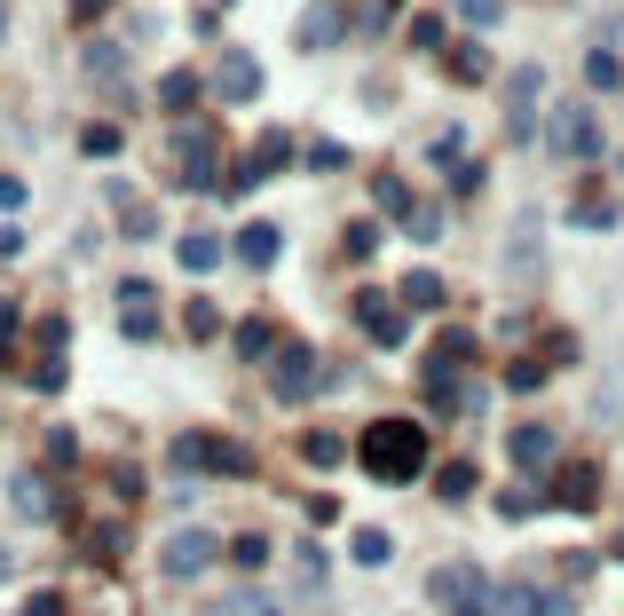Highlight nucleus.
Returning a JSON list of instances; mask_svg holds the SVG:
<instances>
[{
  "label": "nucleus",
  "mask_w": 624,
  "mask_h": 616,
  "mask_svg": "<svg viewBox=\"0 0 624 616\" xmlns=\"http://www.w3.org/2000/svg\"><path fill=\"white\" fill-rule=\"evenodd\" d=\"M175 466H182V474H229V483L253 474V459H245L229 435H182V442H175Z\"/></svg>",
  "instance_id": "3"
},
{
  "label": "nucleus",
  "mask_w": 624,
  "mask_h": 616,
  "mask_svg": "<svg viewBox=\"0 0 624 616\" xmlns=\"http://www.w3.org/2000/svg\"><path fill=\"white\" fill-rule=\"evenodd\" d=\"M427 601H435L443 616H490V585H482L467 561H451V569L427 577Z\"/></svg>",
  "instance_id": "4"
},
{
  "label": "nucleus",
  "mask_w": 624,
  "mask_h": 616,
  "mask_svg": "<svg viewBox=\"0 0 624 616\" xmlns=\"http://www.w3.org/2000/svg\"><path fill=\"white\" fill-rule=\"evenodd\" d=\"M467 490H475V466L451 459V466H443V498H467Z\"/></svg>",
  "instance_id": "36"
},
{
  "label": "nucleus",
  "mask_w": 624,
  "mask_h": 616,
  "mask_svg": "<svg viewBox=\"0 0 624 616\" xmlns=\"http://www.w3.org/2000/svg\"><path fill=\"white\" fill-rule=\"evenodd\" d=\"M451 80H458V87L490 80V56H482V48H458V56H451Z\"/></svg>",
  "instance_id": "28"
},
{
  "label": "nucleus",
  "mask_w": 624,
  "mask_h": 616,
  "mask_svg": "<svg viewBox=\"0 0 624 616\" xmlns=\"http://www.w3.org/2000/svg\"><path fill=\"white\" fill-rule=\"evenodd\" d=\"M214 95H221V103H253V95H261V63H253L245 48H229V56L214 63Z\"/></svg>",
  "instance_id": "11"
},
{
  "label": "nucleus",
  "mask_w": 624,
  "mask_h": 616,
  "mask_svg": "<svg viewBox=\"0 0 624 616\" xmlns=\"http://www.w3.org/2000/svg\"><path fill=\"white\" fill-rule=\"evenodd\" d=\"M458 16H467V24H499L506 0H458Z\"/></svg>",
  "instance_id": "37"
},
{
  "label": "nucleus",
  "mask_w": 624,
  "mask_h": 616,
  "mask_svg": "<svg viewBox=\"0 0 624 616\" xmlns=\"http://www.w3.org/2000/svg\"><path fill=\"white\" fill-rule=\"evenodd\" d=\"M9 348H16V308L0 300V364H9Z\"/></svg>",
  "instance_id": "40"
},
{
  "label": "nucleus",
  "mask_w": 624,
  "mask_h": 616,
  "mask_svg": "<svg viewBox=\"0 0 624 616\" xmlns=\"http://www.w3.org/2000/svg\"><path fill=\"white\" fill-rule=\"evenodd\" d=\"M364 474H372V483H419V474H427V427L419 419H372Z\"/></svg>",
  "instance_id": "1"
},
{
  "label": "nucleus",
  "mask_w": 624,
  "mask_h": 616,
  "mask_svg": "<svg viewBox=\"0 0 624 616\" xmlns=\"http://www.w3.org/2000/svg\"><path fill=\"white\" fill-rule=\"evenodd\" d=\"M569 222L577 229H616V205L609 198H585V205H569Z\"/></svg>",
  "instance_id": "29"
},
{
  "label": "nucleus",
  "mask_w": 624,
  "mask_h": 616,
  "mask_svg": "<svg viewBox=\"0 0 624 616\" xmlns=\"http://www.w3.org/2000/svg\"><path fill=\"white\" fill-rule=\"evenodd\" d=\"M63 388V348H40V364H32V395H56Z\"/></svg>",
  "instance_id": "26"
},
{
  "label": "nucleus",
  "mask_w": 624,
  "mask_h": 616,
  "mask_svg": "<svg viewBox=\"0 0 624 616\" xmlns=\"http://www.w3.org/2000/svg\"><path fill=\"white\" fill-rule=\"evenodd\" d=\"M269 348H277V332L261 324V317H253V324H238V356H245V364H253V356H269Z\"/></svg>",
  "instance_id": "30"
},
{
  "label": "nucleus",
  "mask_w": 624,
  "mask_h": 616,
  "mask_svg": "<svg viewBox=\"0 0 624 616\" xmlns=\"http://www.w3.org/2000/svg\"><path fill=\"white\" fill-rule=\"evenodd\" d=\"M309 388H316V348H309V340L269 348V395H277V403H301Z\"/></svg>",
  "instance_id": "6"
},
{
  "label": "nucleus",
  "mask_w": 624,
  "mask_h": 616,
  "mask_svg": "<svg viewBox=\"0 0 624 616\" xmlns=\"http://www.w3.org/2000/svg\"><path fill=\"white\" fill-rule=\"evenodd\" d=\"M585 80H593V87H624V56H616V48L601 40L593 56H585Z\"/></svg>",
  "instance_id": "23"
},
{
  "label": "nucleus",
  "mask_w": 624,
  "mask_h": 616,
  "mask_svg": "<svg viewBox=\"0 0 624 616\" xmlns=\"http://www.w3.org/2000/svg\"><path fill=\"white\" fill-rule=\"evenodd\" d=\"M182 324H190V340H214V332H221V308H206V300H190V317H182Z\"/></svg>",
  "instance_id": "35"
},
{
  "label": "nucleus",
  "mask_w": 624,
  "mask_h": 616,
  "mask_svg": "<svg viewBox=\"0 0 624 616\" xmlns=\"http://www.w3.org/2000/svg\"><path fill=\"white\" fill-rule=\"evenodd\" d=\"M538 380H545V356H521V364L506 371V388H514V395H538Z\"/></svg>",
  "instance_id": "33"
},
{
  "label": "nucleus",
  "mask_w": 624,
  "mask_h": 616,
  "mask_svg": "<svg viewBox=\"0 0 624 616\" xmlns=\"http://www.w3.org/2000/svg\"><path fill=\"white\" fill-rule=\"evenodd\" d=\"M16 205H24V182H16V175H0V214H16Z\"/></svg>",
  "instance_id": "41"
},
{
  "label": "nucleus",
  "mask_w": 624,
  "mask_h": 616,
  "mask_svg": "<svg viewBox=\"0 0 624 616\" xmlns=\"http://www.w3.org/2000/svg\"><path fill=\"white\" fill-rule=\"evenodd\" d=\"M380 214H396V222L411 214V198H404V182H380Z\"/></svg>",
  "instance_id": "38"
},
{
  "label": "nucleus",
  "mask_w": 624,
  "mask_h": 616,
  "mask_svg": "<svg viewBox=\"0 0 624 616\" xmlns=\"http://www.w3.org/2000/svg\"><path fill=\"white\" fill-rule=\"evenodd\" d=\"M404 229L419 237V246H435V237H443V205H411V214H404Z\"/></svg>",
  "instance_id": "27"
},
{
  "label": "nucleus",
  "mask_w": 624,
  "mask_h": 616,
  "mask_svg": "<svg viewBox=\"0 0 624 616\" xmlns=\"http://www.w3.org/2000/svg\"><path fill=\"white\" fill-rule=\"evenodd\" d=\"M404 308H443V277L435 269H411L404 277Z\"/></svg>",
  "instance_id": "24"
},
{
  "label": "nucleus",
  "mask_w": 624,
  "mask_h": 616,
  "mask_svg": "<svg viewBox=\"0 0 624 616\" xmlns=\"http://www.w3.org/2000/svg\"><path fill=\"white\" fill-rule=\"evenodd\" d=\"M182 269H190V277L221 269V237H214V229H190V237H182Z\"/></svg>",
  "instance_id": "17"
},
{
  "label": "nucleus",
  "mask_w": 624,
  "mask_h": 616,
  "mask_svg": "<svg viewBox=\"0 0 624 616\" xmlns=\"http://www.w3.org/2000/svg\"><path fill=\"white\" fill-rule=\"evenodd\" d=\"M553 498H562V506H577V513H585V506H593V498H601V474H593V466H585V459H577V466H562V474H553Z\"/></svg>",
  "instance_id": "16"
},
{
  "label": "nucleus",
  "mask_w": 624,
  "mask_h": 616,
  "mask_svg": "<svg viewBox=\"0 0 624 616\" xmlns=\"http://www.w3.org/2000/svg\"><path fill=\"white\" fill-rule=\"evenodd\" d=\"M87 72L95 80H119V48L111 40H87Z\"/></svg>",
  "instance_id": "34"
},
{
  "label": "nucleus",
  "mask_w": 624,
  "mask_h": 616,
  "mask_svg": "<svg viewBox=\"0 0 624 616\" xmlns=\"http://www.w3.org/2000/svg\"><path fill=\"white\" fill-rule=\"evenodd\" d=\"M506 459H514L521 474H545V466H553V435H545V427H514V435H506Z\"/></svg>",
  "instance_id": "15"
},
{
  "label": "nucleus",
  "mask_w": 624,
  "mask_h": 616,
  "mask_svg": "<svg viewBox=\"0 0 624 616\" xmlns=\"http://www.w3.org/2000/svg\"><path fill=\"white\" fill-rule=\"evenodd\" d=\"M545 143L562 151V158H601V127H593V111L585 103H553V119H545Z\"/></svg>",
  "instance_id": "5"
},
{
  "label": "nucleus",
  "mask_w": 624,
  "mask_h": 616,
  "mask_svg": "<svg viewBox=\"0 0 624 616\" xmlns=\"http://www.w3.org/2000/svg\"><path fill=\"white\" fill-rule=\"evenodd\" d=\"M609 48H616V56H624V16H616V24H609Z\"/></svg>",
  "instance_id": "43"
},
{
  "label": "nucleus",
  "mask_w": 624,
  "mask_h": 616,
  "mask_svg": "<svg viewBox=\"0 0 624 616\" xmlns=\"http://www.w3.org/2000/svg\"><path fill=\"white\" fill-rule=\"evenodd\" d=\"M119 317H127V324H119L127 340H151V332H158V293H151L143 277H127V285H119Z\"/></svg>",
  "instance_id": "12"
},
{
  "label": "nucleus",
  "mask_w": 624,
  "mask_h": 616,
  "mask_svg": "<svg viewBox=\"0 0 624 616\" xmlns=\"http://www.w3.org/2000/svg\"><path fill=\"white\" fill-rule=\"evenodd\" d=\"M490 616H577V601L562 585H499L490 593Z\"/></svg>",
  "instance_id": "7"
},
{
  "label": "nucleus",
  "mask_w": 624,
  "mask_h": 616,
  "mask_svg": "<svg viewBox=\"0 0 624 616\" xmlns=\"http://www.w3.org/2000/svg\"><path fill=\"white\" fill-rule=\"evenodd\" d=\"M506 269L514 277H538V214H514V229H506Z\"/></svg>",
  "instance_id": "14"
},
{
  "label": "nucleus",
  "mask_w": 624,
  "mask_h": 616,
  "mask_svg": "<svg viewBox=\"0 0 624 616\" xmlns=\"http://www.w3.org/2000/svg\"><path fill=\"white\" fill-rule=\"evenodd\" d=\"M261 616H285V608H261Z\"/></svg>",
  "instance_id": "46"
},
{
  "label": "nucleus",
  "mask_w": 624,
  "mask_h": 616,
  "mask_svg": "<svg viewBox=\"0 0 624 616\" xmlns=\"http://www.w3.org/2000/svg\"><path fill=\"white\" fill-rule=\"evenodd\" d=\"M9 569H16V561H9V545H0V577H9Z\"/></svg>",
  "instance_id": "44"
},
{
  "label": "nucleus",
  "mask_w": 624,
  "mask_h": 616,
  "mask_svg": "<svg viewBox=\"0 0 624 616\" xmlns=\"http://www.w3.org/2000/svg\"><path fill=\"white\" fill-rule=\"evenodd\" d=\"M348 554L364 561V569H380L387 554H396V545H387V530H356V537H348Z\"/></svg>",
  "instance_id": "25"
},
{
  "label": "nucleus",
  "mask_w": 624,
  "mask_h": 616,
  "mask_svg": "<svg viewBox=\"0 0 624 616\" xmlns=\"http://www.w3.org/2000/svg\"><path fill=\"white\" fill-rule=\"evenodd\" d=\"M199 72H167V80H158V111H190V103H199Z\"/></svg>",
  "instance_id": "20"
},
{
  "label": "nucleus",
  "mask_w": 624,
  "mask_h": 616,
  "mask_svg": "<svg viewBox=\"0 0 624 616\" xmlns=\"http://www.w3.org/2000/svg\"><path fill=\"white\" fill-rule=\"evenodd\" d=\"M24 616H63V593H40V601H32Z\"/></svg>",
  "instance_id": "42"
},
{
  "label": "nucleus",
  "mask_w": 624,
  "mask_h": 616,
  "mask_svg": "<svg viewBox=\"0 0 624 616\" xmlns=\"http://www.w3.org/2000/svg\"><path fill=\"white\" fill-rule=\"evenodd\" d=\"M277 166H292V143H285V134H269V143L238 166V182H261V175H277Z\"/></svg>",
  "instance_id": "18"
},
{
  "label": "nucleus",
  "mask_w": 624,
  "mask_h": 616,
  "mask_svg": "<svg viewBox=\"0 0 624 616\" xmlns=\"http://www.w3.org/2000/svg\"><path fill=\"white\" fill-rule=\"evenodd\" d=\"M277 246H285V237H277L269 222H245V229H238V261H253V269L277 261Z\"/></svg>",
  "instance_id": "19"
},
{
  "label": "nucleus",
  "mask_w": 624,
  "mask_h": 616,
  "mask_svg": "<svg viewBox=\"0 0 624 616\" xmlns=\"http://www.w3.org/2000/svg\"><path fill=\"white\" fill-rule=\"evenodd\" d=\"M340 32H348V16H340V0H316V9H309L301 24H292V40H301V48H333Z\"/></svg>",
  "instance_id": "13"
},
{
  "label": "nucleus",
  "mask_w": 624,
  "mask_h": 616,
  "mask_svg": "<svg viewBox=\"0 0 624 616\" xmlns=\"http://www.w3.org/2000/svg\"><path fill=\"white\" fill-rule=\"evenodd\" d=\"M427 158H435V166H451V158H458V127H443L435 143H427Z\"/></svg>",
  "instance_id": "39"
},
{
  "label": "nucleus",
  "mask_w": 624,
  "mask_h": 616,
  "mask_svg": "<svg viewBox=\"0 0 624 616\" xmlns=\"http://www.w3.org/2000/svg\"><path fill=\"white\" fill-rule=\"evenodd\" d=\"M9 498H16V513L48 522V490H40V474H9Z\"/></svg>",
  "instance_id": "22"
},
{
  "label": "nucleus",
  "mask_w": 624,
  "mask_h": 616,
  "mask_svg": "<svg viewBox=\"0 0 624 616\" xmlns=\"http://www.w3.org/2000/svg\"><path fill=\"white\" fill-rule=\"evenodd\" d=\"M356 324H364V340H380V348H404V340H411L404 308L380 300V293H356Z\"/></svg>",
  "instance_id": "10"
},
{
  "label": "nucleus",
  "mask_w": 624,
  "mask_h": 616,
  "mask_svg": "<svg viewBox=\"0 0 624 616\" xmlns=\"http://www.w3.org/2000/svg\"><path fill=\"white\" fill-rule=\"evenodd\" d=\"M0 32H9V9H0Z\"/></svg>",
  "instance_id": "45"
},
{
  "label": "nucleus",
  "mask_w": 624,
  "mask_h": 616,
  "mask_svg": "<svg viewBox=\"0 0 624 616\" xmlns=\"http://www.w3.org/2000/svg\"><path fill=\"white\" fill-rule=\"evenodd\" d=\"M80 143H87V158H119V127H111V119H95Z\"/></svg>",
  "instance_id": "32"
},
{
  "label": "nucleus",
  "mask_w": 624,
  "mask_h": 616,
  "mask_svg": "<svg viewBox=\"0 0 624 616\" xmlns=\"http://www.w3.org/2000/svg\"><path fill=\"white\" fill-rule=\"evenodd\" d=\"M538 95H545V72L538 63H521L506 80V143H530V119H538Z\"/></svg>",
  "instance_id": "9"
},
{
  "label": "nucleus",
  "mask_w": 624,
  "mask_h": 616,
  "mask_svg": "<svg viewBox=\"0 0 624 616\" xmlns=\"http://www.w3.org/2000/svg\"><path fill=\"white\" fill-rule=\"evenodd\" d=\"M214 561H221V537H214V530H175L167 545H158V577H175V585L206 577Z\"/></svg>",
  "instance_id": "2"
},
{
  "label": "nucleus",
  "mask_w": 624,
  "mask_h": 616,
  "mask_svg": "<svg viewBox=\"0 0 624 616\" xmlns=\"http://www.w3.org/2000/svg\"><path fill=\"white\" fill-rule=\"evenodd\" d=\"M175 166H182L190 190H214V182H221V134H214V127H182V158H175Z\"/></svg>",
  "instance_id": "8"
},
{
  "label": "nucleus",
  "mask_w": 624,
  "mask_h": 616,
  "mask_svg": "<svg viewBox=\"0 0 624 616\" xmlns=\"http://www.w3.org/2000/svg\"><path fill=\"white\" fill-rule=\"evenodd\" d=\"M111 198H119V229H127V237H151V229H158L151 205H127V190H111Z\"/></svg>",
  "instance_id": "31"
},
{
  "label": "nucleus",
  "mask_w": 624,
  "mask_h": 616,
  "mask_svg": "<svg viewBox=\"0 0 624 616\" xmlns=\"http://www.w3.org/2000/svg\"><path fill=\"white\" fill-rule=\"evenodd\" d=\"M292 451H301V459H309V466L324 474V466H340V459H348V442H340V435H301Z\"/></svg>",
  "instance_id": "21"
}]
</instances>
